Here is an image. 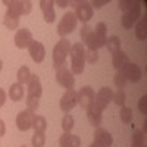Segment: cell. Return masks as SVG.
<instances>
[{"instance_id": "c3c4849f", "label": "cell", "mask_w": 147, "mask_h": 147, "mask_svg": "<svg viewBox=\"0 0 147 147\" xmlns=\"http://www.w3.org/2000/svg\"><path fill=\"white\" fill-rule=\"evenodd\" d=\"M143 147H146V146H143Z\"/></svg>"}, {"instance_id": "8d00e7d4", "label": "cell", "mask_w": 147, "mask_h": 147, "mask_svg": "<svg viewBox=\"0 0 147 147\" xmlns=\"http://www.w3.org/2000/svg\"><path fill=\"white\" fill-rule=\"evenodd\" d=\"M97 60H99V53H97L96 50H85V62L88 63H96Z\"/></svg>"}, {"instance_id": "bcb514c9", "label": "cell", "mask_w": 147, "mask_h": 147, "mask_svg": "<svg viewBox=\"0 0 147 147\" xmlns=\"http://www.w3.org/2000/svg\"><path fill=\"white\" fill-rule=\"evenodd\" d=\"M21 147H27V146H21Z\"/></svg>"}, {"instance_id": "cb8c5ba5", "label": "cell", "mask_w": 147, "mask_h": 147, "mask_svg": "<svg viewBox=\"0 0 147 147\" xmlns=\"http://www.w3.org/2000/svg\"><path fill=\"white\" fill-rule=\"evenodd\" d=\"M31 128H34L35 132H44L46 128H47L46 118L41 116V115H34V118H32V127Z\"/></svg>"}, {"instance_id": "52a82bcc", "label": "cell", "mask_w": 147, "mask_h": 147, "mask_svg": "<svg viewBox=\"0 0 147 147\" xmlns=\"http://www.w3.org/2000/svg\"><path fill=\"white\" fill-rule=\"evenodd\" d=\"M140 13H141V3L137 2L136 6H134L132 9H129L128 12H125V13L122 15V19H121L122 27L127 28V30L132 28V27H134V24H136L137 19L140 18Z\"/></svg>"}, {"instance_id": "4fadbf2b", "label": "cell", "mask_w": 147, "mask_h": 147, "mask_svg": "<svg viewBox=\"0 0 147 147\" xmlns=\"http://www.w3.org/2000/svg\"><path fill=\"white\" fill-rule=\"evenodd\" d=\"M32 34L30 30L27 28H22V30H18L16 34H15V44L18 49H28L32 43Z\"/></svg>"}, {"instance_id": "e575fe53", "label": "cell", "mask_w": 147, "mask_h": 147, "mask_svg": "<svg viewBox=\"0 0 147 147\" xmlns=\"http://www.w3.org/2000/svg\"><path fill=\"white\" fill-rule=\"evenodd\" d=\"M27 109L31 110V112H35L37 109H38V105H40V100L37 99V97H28L27 96Z\"/></svg>"}, {"instance_id": "3957f363", "label": "cell", "mask_w": 147, "mask_h": 147, "mask_svg": "<svg viewBox=\"0 0 147 147\" xmlns=\"http://www.w3.org/2000/svg\"><path fill=\"white\" fill-rule=\"evenodd\" d=\"M3 3L7 6V10H6L7 13L16 18H19L21 15H28L32 9L31 2H27V0H12V2L5 0Z\"/></svg>"}, {"instance_id": "7a4b0ae2", "label": "cell", "mask_w": 147, "mask_h": 147, "mask_svg": "<svg viewBox=\"0 0 147 147\" xmlns=\"http://www.w3.org/2000/svg\"><path fill=\"white\" fill-rule=\"evenodd\" d=\"M71 43L66 38H62L55 47H53V66L55 69H59L60 66L66 65V57L71 53Z\"/></svg>"}, {"instance_id": "7bdbcfd3", "label": "cell", "mask_w": 147, "mask_h": 147, "mask_svg": "<svg viewBox=\"0 0 147 147\" xmlns=\"http://www.w3.org/2000/svg\"><path fill=\"white\" fill-rule=\"evenodd\" d=\"M56 5H57L59 7H66V6L69 5V2H66V0H57Z\"/></svg>"}, {"instance_id": "4dcf8cb0", "label": "cell", "mask_w": 147, "mask_h": 147, "mask_svg": "<svg viewBox=\"0 0 147 147\" xmlns=\"http://www.w3.org/2000/svg\"><path fill=\"white\" fill-rule=\"evenodd\" d=\"M119 116H121V121L125 122V124H129L132 121V110L127 106H122L121 112H119Z\"/></svg>"}, {"instance_id": "f6af8a7d", "label": "cell", "mask_w": 147, "mask_h": 147, "mask_svg": "<svg viewBox=\"0 0 147 147\" xmlns=\"http://www.w3.org/2000/svg\"><path fill=\"white\" fill-rule=\"evenodd\" d=\"M2 68H3V62H2V59H0V71H2Z\"/></svg>"}, {"instance_id": "6da1fadb", "label": "cell", "mask_w": 147, "mask_h": 147, "mask_svg": "<svg viewBox=\"0 0 147 147\" xmlns=\"http://www.w3.org/2000/svg\"><path fill=\"white\" fill-rule=\"evenodd\" d=\"M85 66V47L82 43H75L71 47V69L72 74H82Z\"/></svg>"}, {"instance_id": "8fae6325", "label": "cell", "mask_w": 147, "mask_h": 147, "mask_svg": "<svg viewBox=\"0 0 147 147\" xmlns=\"http://www.w3.org/2000/svg\"><path fill=\"white\" fill-rule=\"evenodd\" d=\"M94 97H96V94L91 87H88V85L81 87L78 91V105L84 109H88L94 103Z\"/></svg>"}, {"instance_id": "8992f818", "label": "cell", "mask_w": 147, "mask_h": 147, "mask_svg": "<svg viewBox=\"0 0 147 147\" xmlns=\"http://www.w3.org/2000/svg\"><path fill=\"white\" fill-rule=\"evenodd\" d=\"M60 109L63 110V112H71V110L78 105V91H75L74 88H69L65 91V94L62 96V99H60Z\"/></svg>"}, {"instance_id": "7402d4cb", "label": "cell", "mask_w": 147, "mask_h": 147, "mask_svg": "<svg viewBox=\"0 0 147 147\" xmlns=\"http://www.w3.org/2000/svg\"><path fill=\"white\" fill-rule=\"evenodd\" d=\"M84 43H85V46L88 47V50H96V52H97L99 49H102V47H103V44L100 43L99 37L96 35V32H94V31H91L87 37H85Z\"/></svg>"}, {"instance_id": "60d3db41", "label": "cell", "mask_w": 147, "mask_h": 147, "mask_svg": "<svg viewBox=\"0 0 147 147\" xmlns=\"http://www.w3.org/2000/svg\"><path fill=\"white\" fill-rule=\"evenodd\" d=\"M5 132H6V125H5V122L0 119V138L5 136Z\"/></svg>"}, {"instance_id": "5bb4252c", "label": "cell", "mask_w": 147, "mask_h": 147, "mask_svg": "<svg viewBox=\"0 0 147 147\" xmlns=\"http://www.w3.org/2000/svg\"><path fill=\"white\" fill-rule=\"evenodd\" d=\"M94 143L100 144L102 147H110L113 144V137L107 129H105L102 127H97V129L94 132Z\"/></svg>"}, {"instance_id": "7dc6e473", "label": "cell", "mask_w": 147, "mask_h": 147, "mask_svg": "<svg viewBox=\"0 0 147 147\" xmlns=\"http://www.w3.org/2000/svg\"><path fill=\"white\" fill-rule=\"evenodd\" d=\"M0 147H2V144H0Z\"/></svg>"}, {"instance_id": "74e56055", "label": "cell", "mask_w": 147, "mask_h": 147, "mask_svg": "<svg viewBox=\"0 0 147 147\" xmlns=\"http://www.w3.org/2000/svg\"><path fill=\"white\" fill-rule=\"evenodd\" d=\"M138 109L143 115L147 113V96H143L141 99L138 100Z\"/></svg>"}, {"instance_id": "5b68a950", "label": "cell", "mask_w": 147, "mask_h": 147, "mask_svg": "<svg viewBox=\"0 0 147 147\" xmlns=\"http://www.w3.org/2000/svg\"><path fill=\"white\" fill-rule=\"evenodd\" d=\"M56 82L59 85H62V87H65L66 90L74 88L75 78H74L72 72L68 69L66 65H63V66H60L59 69H56Z\"/></svg>"}, {"instance_id": "d590c367", "label": "cell", "mask_w": 147, "mask_h": 147, "mask_svg": "<svg viewBox=\"0 0 147 147\" xmlns=\"http://www.w3.org/2000/svg\"><path fill=\"white\" fill-rule=\"evenodd\" d=\"M136 3H137L136 0H121L119 2V9L125 13V12H128L129 9H132L134 6H136Z\"/></svg>"}, {"instance_id": "f1b7e54d", "label": "cell", "mask_w": 147, "mask_h": 147, "mask_svg": "<svg viewBox=\"0 0 147 147\" xmlns=\"http://www.w3.org/2000/svg\"><path fill=\"white\" fill-rule=\"evenodd\" d=\"M3 24H5V27L9 28V30H16L18 25H19V18L16 16H12L10 13H5V19H3Z\"/></svg>"}, {"instance_id": "ffe728a7", "label": "cell", "mask_w": 147, "mask_h": 147, "mask_svg": "<svg viewBox=\"0 0 147 147\" xmlns=\"http://www.w3.org/2000/svg\"><path fill=\"white\" fill-rule=\"evenodd\" d=\"M128 62H129V59H128L127 53H124L122 50H119V52L112 55V65H113V68L116 71H121Z\"/></svg>"}, {"instance_id": "ba28073f", "label": "cell", "mask_w": 147, "mask_h": 147, "mask_svg": "<svg viewBox=\"0 0 147 147\" xmlns=\"http://www.w3.org/2000/svg\"><path fill=\"white\" fill-rule=\"evenodd\" d=\"M112 100H113V91H112V88L103 87V88H100L99 91H97V94L94 97V105L99 107L100 110H105Z\"/></svg>"}, {"instance_id": "836d02e7", "label": "cell", "mask_w": 147, "mask_h": 147, "mask_svg": "<svg viewBox=\"0 0 147 147\" xmlns=\"http://www.w3.org/2000/svg\"><path fill=\"white\" fill-rule=\"evenodd\" d=\"M72 128H74V118H72V115L66 113L62 119V129L65 132H69Z\"/></svg>"}, {"instance_id": "d6986e66", "label": "cell", "mask_w": 147, "mask_h": 147, "mask_svg": "<svg viewBox=\"0 0 147 147\" xmlns=\"http://www.w3.org/2000/svg\"><path fill=\"white\" fill-rule=\"evenodd\" d=\"M59 146L60 147H81V138L78 136L65 132L59 138Z\"/></svg>"}, {"instance_id": "44dd1931", "label": "cell", "mask_w": 147, "mask_h": 147, "mask_svg": "<svg viewBox=\"0 0 147 147\" xmlns=\"http://www.w3.org/2000/svg\"><path fill=\"white\" fill-rule=\"evenodd\" d=\"M24 94H25V90H24V85L19 84V82H15L10 85L9 88V97L13 102H19L24 99Z\"/></svg>"}, {"instance_id": "7c38bea8", "label": "cell", "mask_w": 147, "mask_h": 147, "mask_svg": "<svg viewBox=\"0 0 147 147\" xmlns=\"http://www.w3.org/2000/svg\"><path fill=\"white\" fill-rule=\"evenodd\" d=\"M32 118H34V112L25 109L21 110L16 116V127L19 131H28L32 127Z\"/></svg>"}, {"instance_id": "d6a6232c", "label": "cell", "mask_w": 147, "mask_h": 147, "mask_svg": "<svg viewBox=\"0 0 147 147\" xmlns=\"http://www.w3.org/2000/svg\"><path fill=\"white\" fill-rule=\"evenodd\" d=\"M113 82H115V85L119 88V90H122L127 85V80H125V77L122 75V72L121 71H116V74H115V77H113Z\"/></svg>"}, {"instance_id": "f35d334b", "label": "cell", "mask_w": 147, "mask_h": 147, "mask_svg": "<svg viewBox=\"0 0 147 147\" xmlns=\"http://www.w3.org/2000/svg\"><path fill=\"white\" fill-rule=\"evenodd\" d=\"M93 31V27H90L88 24H85V25H82V28H81V32H80V35H81V40L84 41L85 40V37H87L90 32Z\"/></svg>"}, {"instance_id": "9a60e30c", "label": "cell", "mask_w": 147, "mask_h": 147, "mask_svg": "<svg viewBox=\"0 0 147 147\" xmlns=\"http://www.w3.org/2000/svg\"><path fill=\"white\" fill-rule=\"evenodd\" d=\"M28 52H30V56L31 59L34 60L35 63H41L44 60V56H46V49L44 46L40 43V41H32L31 46L28 47Z\"/></svg>"}, {"instance_id": "83f0119b", "label": "cell", "mask_w": 147, "mask_h": 147, "mask_svg": "<svg viewBox=\"0 0 147 147\" xmlns=\"http://www.w3.org/2000/svg\"><path fill=\"white\" fill-rule=\"evenodd\" d=\"M132 146L134 147H143L146 146V134L141 129H136L132 134Z\"/></svg>"}, {"instance_id": "1f68e13d", "label": "cell", "mask_w": 147, "mask_h": 147, "mask_svg": "<svg viewBox=\"0 0 147 147\" xmlns=\"http://www.w3.org/2000/svg\"><path fill=\"white\" fill-rule=\"evenodd\" d=\"M115 105L118 106H125V102H127V96L124 93V90H118L116 93H113V100H112Z\"/></svg>"}, {"instance_id": "ab89813d", "label": "cell", "mask_w": 147, "mask_h": 147, "mask_svg": "<svg viewBox=\"0 0 147 147\" xmlns=\"http://www.w3.org/2000/svg\"><path fill=\"white\" fill-rule=\"evenodd\" d=\"M107 3H109V0H94V2L91 3V6H94L96 9H99V7L107 5ZM94 7H93V9H94Z\"/></svg>"}, {"instance_id": "f546056e", "label": "cell", "mask_w": 147, "mask_h": 147, "mask_svg": "<svg viewBox=\"0 0 147 147\" xmlns=\"http://www.w3.org/2000/svg\"><path fill=\"white\" fill-rule=\"evenodd\" d=\"M31 143H32V147H44V143H46L44 132H34Z\"/></svg>"}, {"instance_id": "e0dca14e", "label": "cell", "mask_w": 147, "mask_h": 147, "mask_svg": "<svg viewBox=\"0 0 147 147\" xmlns=\"http://www.w3.org/2000/svg\"><path fill=\"white\" fill-rule=\"evenodd\" d=\"M27 96L28 97H37L40 99L41 94H43V87H41V82H40V78L37 75H32L30 82H28V88H27Z\"/></svg>"}, {"instance_id": "d4e9b609", "label": "cell", "mask_w": 147, "mask_h": 147, "mask_svg": "<svg viewBox=\"0 0 147 147\" xmlns=\"http://www.w3.org/2000/svg\"><path fill=\"white\" fill-rule=\"evenodd\" d=\"M31 77H32V74H31V71H30V68L28 66H21L19 69H18V74H16V78H18V82L19 84H28L30 82V80H31Z\"/></svg>"}, {"instance_id": "ac0fdd59", "label": "cell", "mask_w": 147, "mask_h": 147, "mask_svg": "<svg viewBox=\"0 0 147 147\" xmlns=\"http://www.w3.org/2000/svg\"><path fill=\"white\" fill-rule=\"evenodd\" d=\"M55 2H52V0H41L40 2V7H41V12L44 15V21L52 24L56 18V13H55Z\"/></svg>"}, {"instance_id": "603a6c76", "label": "cell", "mask_w": 147, "mask_h": 147, "mask_svg": "<svg viewBox=\"0 0 147 147\" xmlns=\"http://www.w3.org/2000/svg\"><path fill=\"white\" fill-rule=\"evenodd\" d=\"M136 37L138 40H146L147 37V18L143 16L136 25Z\"/></svg>"}, {"instance_id": "ee69618b", "label": "cell", "mask_w": 147, "mask_h": 147, "mask_svg": "<svg viewBox=\"0 0 147 147\" xmlns=\"http://www.w3.org/2000/svg\"><path fill=\"white\" fill-rule=\"evenodd\" d=\"M90 147H102V146H100V144H97V143H94V141H93V143L90 144Z\"/></svg>"}, {"instance_id": "9c48e42d", "label": "cell", "mask_w": 147, "mask_h": 147, "mask_svg": "<svg viewBox=\"0 0 147 147\" xmlns=\"http://www.w3.org/2000/svg\"><path fill=\"white\" fill-rule=\"evenodd\" d=\"M93 13H94V9H93L90 2H78L74 15L81 22H88L93 18Z\"/></svg>"}, {"instance_id": "2e32d148", "label": "cell", "mask_w": 147, "mask_h": 147, "mask_svg": "<svg viewBox=\"0 0 147 147\" xmlns=\"http://www.w3.org/2000/svg\"><path fill=\"white\" fill-rule=\"evenodd\" d=\"M87 118H88V121H90V124L93 125V127H100V124H102V121H103V110H100L99 107H97L94 103L87 109Z\"/></svg>"}, {"instance_id": "30bf717a", "label": "cell", "mask_w": 147, "mask_h": 147, "mask_svg": "<svg viewBox=\"0 0 147 147\" xmlns=\"http://www.w3.org/2000/svg\"><path fill=\"white\" fill-rule=\"evenodd\" d=\"M121 72H122V75L125 77V80L127 81H131V82H137L143 77L141 68L138 65H136V63H131V62H128L124 68H122Z\"/></svg>"}, {"instance_id": "484cf974", "label": "cell", "mask_w": 147, "mask_h": 147, "mask_svg": "<svg viewBox=\"0 0 147 147\" xmlns=\"http://www.w3.org/2000/svg\"><path fill=\"white\" fill-rule=\"evenodd\" d=\"M94 30V32H96V35L99 37V40H100V43L103 44V47L106 46V43H107V37H106V32H107V27H106V24L105 22H99L96 25V28H93Z\"/></svg>"}, {"instance_id": "277c9868", "label": "cell", "mask_w": 147, "mask_h": 147, "mask_svg": "<svg viewBox=\"0 0 147 147\" xmlns=\"http://www.w3.org/2000/svg\"><path fill=\"white\" fill-rule=\"evenodd\" d=\"M77 22H78V19L75 18V15H74L72 12H66V13L62 16V19H60L59 25H57V34L60 37H65V35L71 34L74 30H75Z\"/></svg>"}, {"instance_id": "4316f807", "label": "cell", "mask_w": 147, "mask_h": 147, "mask_svg": "<svg viewBox=\"0 0 147 147\" xmlns=\"http://www.w3.org/2000/svg\"><path fill=\"white\" fill-rule=\"evenodd\" d=\"M106 47H107V50L110 53H116L121 50V40H119V37L116 35H112V37H109L107 38V43H106Z\"/></svg>"}, {"instance_id": "b9f144b4", "label": "cell", "mask_w": 147, "mask_h": 147, "mask_svg": "<svg viewBox=\"0 0 147 147\" xmlns=\"http://www.w3.org/2000/svg\"><path fill=\"white\" fill-rule=\"evenodd\" d=\"M5 100H6V93L0 88V107H2L5 105Z\"/></svg>"}]
</instances>
